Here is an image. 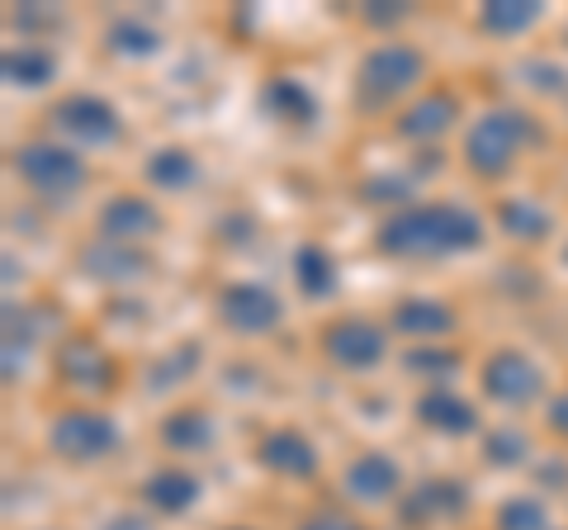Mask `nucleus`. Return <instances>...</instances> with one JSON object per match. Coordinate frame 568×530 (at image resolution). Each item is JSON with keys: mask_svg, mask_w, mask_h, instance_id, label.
I'll use <instances>...</instances> for the list:
<instances>
[{"mask_svg": "<svg viewBox=\"0 0 568 530\" xmlns=\"http://www.w3.org/2000/svg\"><path fill=\"white\" fill-rule=\"evenodd\" d=\"M403 365H407V375L426 379V388H450V379L465 369L455 346H413L403 356Z\"/></svg>", "mask_w": 568, "mask_h": 530, "instance_id": "cd10ccee", "label": "nucleus"}, {"mask_svg": "<svg viewBox=\"0 0 568 530\" xmlns=\"http://www.w3.org/2000/svg\"><path fill=\"white\" fill-rule=\"evenodd\" d=\"M0 67H6V81L14 85V91H43V85H52L62 72L58 52H52L48 43H39V39L14 43L6 58H0Z\"/></svg>", "mask_w": 568, "mask_h": 530, "instance_id": "412c9836", "label": "nucleus"}, {"mask_svg": "<svg viewBox=\"0 0 568 530\" xmlns=\"http://www.w3.org/2000/svg\"><path fill=\"white\" fill-rule=\"evenodd\" d=\"M142 175H148V185L162 190V194H185V190L200 185V156H194L190 147H181V143L156 147L148 156V166H142Z\"/></svg>", "mask_w": 568, "mask_h": 530, "instance_id": "5701e85b", "label": "nucleus"}, {"mask_svg": "<svg viewBox=\"0 0 568 530\" xmlns=\"http://www.w3.org/2000/svg\"><path fill=\"white\" fill-rule=\"evenodd\" d=\"M52 365H58V379L77 394H110L119 379V360L95 337H67Z\"/></svg>", "mask_w": 568, "mask_h": 530, "instance_id": "f8f14e48", "label": "nucleus"}, {"mask_svg": "<svg viewBox=\"0 0 568 530\" xmlns=\"http://www.w3.org/2000/svg\"><path fill=\"white\" fill-rule=\"evenodd\" d=\"M156 440H162L171 455H204V450H213V440H219V427H213V412H204V408H175L162 417Z\"/></svg>", "mask_w": 568, "mask_h": 530, "instance_id": "4be33fe9", "label": "nucleus"}, {"mask_svg": "<svg viewBox=\"0 0 568 530\" xmlns=\"http://www.w3.org/2000/svg\"><path fill=\"white\" fill-rule=\"evenodd\" d=\"M361 20H365L369 29H388V24H403L407 10H403V6H388V0H375V6L361 10Z\"/></svg>", "mask_w": 568, "mask_h": 530, "instance_id": "72a5a7b5", "label": "nucleus"}, {"mask_svg": "<svg viewBox=\"0 0 568 530\" xmlns=\"http://www.w3.org/2000/svg\"><path fill=\"white\" fill-rule=\"evenodd\" d=\"M294 289L308 298V304H323L336 294V256L323 242H304L294 246Z\"/></svg>", "mask_w": 568, "mask_h": 530, "instance_id": "b1692460", "label": "nucleus"}, {"mask_svg": "<svg viewBox=\"0 0 568 530\" xmlns=\"http://www.w3.org/2000/svg\"><path fill=\"white\" fill-rule=\"evenodd\" d=\"M484 459L493 469H517L530 459V436L521 427H511V421H503V427H493L484 436Z\"/></svg>", "mask_w": 568, "mask_h": 530, "instance_id": "c756f323", "label": "nucleus"}, {"mask_svg": "<svg viewBox=\"0 0 568 530\" xmlns=\"http://www.w3.org/2000/svg\"><path fill=\"white\" fill-rule=\"evenodd\" d=\"M465 507H469V488L459 479H426L407 498H398V517L403 526H440L465 517Z\"/></svg>", "mask_w": 568, "mask_h": 530, "instance_id": "4468645a", "label": "nucleus"}, {"mask_svg": "<svg viewBox=\"0 0 568 530\" xmlns=\"http://www.w3.org/2000/svg\"><path fill=\"white\" fill-rule=\"evenodd\" d=\"M564 261H568V246H564Z\"/></svg>", "mask_w": 568, "mask_h": 530, "instance_id": "58836bf2", "label": "nucleus"}, {"mask_svg": "<svg viewBox=\"0 0 568 530\" xmlns=\"http://www.w3.org/2000/svg\"><path fill=\"white\" fill-rule=\"evenodd\" d=\"M478 384H484V398L488 402L521 412V408H530V402L545 398L549 375H545V365L530 356V350H521V346H497L493 356L478 365Z\"/></svg>", "mask_w": 568, "mask_h": 530, "instance_id": "39448f33", "label": "nucleus"}, {"mask_svg": "<svg viewBox=\"0 0 568 530\" xmlns=\"http://www.w3.org/2000/svg\"><path fill=\"white\" fill-rule=\"evenodd\" d=\"M361 194H365V200H407V194H413V185L398 181V175H375V181L361 185Z\"/></svg>", "mask_w": 568, "mask_h": 530, "instance_id": "473e14b6", "label": "nucleus"}, {"mask_svg": "<svg viewBox=\"0 0 568 530\" xmlns=\"http://www.w3.org/2000/svg\"><path fill=\"white\" fill-rule=\"evenodd\" d=\"M48 450L67 465H100L119 450V421L95 408H71L48 421Z\"/></svg>", "mask_w": 568, "mask_h": 530, "instance_id": "423d86ee", "label": "nucleus"}, {"mask_svg": "<svg viewBox=\"0 0 568 530\" xmlns=\"http://www.w3.org/2000/svg\"><path fill=\"white\" fill-rule=\"evenodd\" d=\"M317 346H323V356L336 369H346V375H369V369H379L388 360V337L369 317H332V323L317 332Z\"/></svg>", "mask_w": 568, "mask_h": 530, "instance_id": "6e6552de", "label": "nucleus"}, {"mask_svg": "<svg viewBox=\"0 0 568 530\" xmlns=\"http://www.w3.org/2000/svg\"><path fill=\"white\" fill-rule=\"evenodd\" d=\"M375 246L388 261H436V256L478 252L484 246V218L455 200L407 204L379 223Z\"/></svg>", "mask_w": 568, "mask_h": 530, "instance_id": "f257e3e1", "label": "nucleus"}, {"mask_svg": "<svg viewBox=\"0 0 568 530\" xmlns=\"http://www.w3.org/2000/svg\"><path fill=\"white\" fill-rule=\"evenodd\" d=\"M233 530H246V526H233Z\"/></svg>", "mask_w": 568, "mask_h": 530, "instance_id": "ea45409f", "label": "nucleus"}, {"mask_svg": "<svg viewBox=\"0 0 568 530\" xmlns=\"http://www.w3.org/2000/svg\"><path fill=\"white\" fill-rule=\"evenodd\" d=\"M497 530H549V507L540 498H530V492H521V498H507L503 507H497Z\"/></svg>", "mask_w": 568, "mask_h": 530, "instance_id": "7c9ffc66", "label": "nucleus"}, {"mask_svg": "<svg viewBox=\"0 0 568 530\" xmlns=\"http://www.w3.org/2000/svg\"><path fill=\"white\" fill-rule=\"evenodd\" d=\"M138 498L152 511H162V517H185V511L204 498V483H200V473L185 469V465H162L142 479Z\"/></svg>", "mask_w": 568, "mask_h": 530, "instance_id": "dca6fc26", "label": "nucleus"}, {"mask_svg": "<svg viewBox=\"0 0 568 530\" xmlns=\"http://www.w3.org/2000/svg\"><path fill=\"white\" fill-rule=\"evenodd\" d=\"M459 119V95L455 91H426L394 119V133L403 143H436L440 133H450Z\"/></svg>", "mask_w": 568, "mask_h": 530, "instance_id": "2eb2a0df", "label": "nucleus"}, {"mask_svg": "<svg viewBox=\"0 0 568 530\" xmlns=\"http://www.w3.org/2000/svg\"><path fill=\"white\" fill-rule=\"evenodd\" d=\"M194 369H200V342H181V346H171L166 356H156L148 365V388L152 394H162V388L185 384Z\"/></svg>", "mask_w": 568, "mask_h": 530, "instance_id": "c85d7f7f", "label": "nucleus"}, {"mask_svg": "<svg viewBox=\"0 0 568 530\" xmlns=\"http://www.w3.org/2000/svg\"><path fill=\"white\" fill-rule=\"evenodd\" d=\"M77 265L91 279H100V285H133V279H142L152 271V261L138 252V246H119V242H85Z\"/></svg>", "mask_w": 568, "mask_h": 530, "instance_id": "f3484780", "label": "nucleus"}, {"mask_svg": "<svg viewBox=\"0 0 568 530\" xmlns=\"http://www.w3.org/2000/svg\"><path fill=\"white\" fill-rule=\"evenodd\" d=\"M455 308L446 304V298H398L394 304V332L407 342H446L450 332H455Z\"/></svg>", "mask_w": 568, "mask_h": 530, "instance_id": "a211bd4d", "label": "nucleus"}, {"mask_svg": "<svg viewBox=\"0 0 568 530\" xmlns=\"http://www.w3.org/2000/svg\"><path fill=\"white\" fill-rule=\"evenodd\" d=\"M48 119H52V129H58L67 143H77V147L104 152V147H114L119 137H123L119 110L104 95H95V91H71V95H62L58 104H52Z\"/></svg>", "mask_w": 568, "mask_h": 530, "instance_id": "0eeeda50", "label": "nucleus"}, {"mask_svg": "<svg viewBox=\"0 0 568 530\" xmlns=\"http://www.w3.org/2000/svg\"><path fill=\"white\" fill-rule=\"evenodd\" d=\"M342 488H346L351 502H361V507H384V502H394L398 492H403V469L394 465V455L365 450V455H355L351 465H346Z\"/></svg>", "mask_w": 568, "mask_h": 530, "instance_id": "ddd939ff", "label": "nucleus"}, {"mask_svg": "<svg viewBox=\"0 0 568 530\" xmlns=\"http://www.w3.org/2000/svg\"><path fill=\"white\" fill-rule=\"evenodd\" d=\"M536 143V119L521 110H488L469 123L465 133V166L478 181H503Z\"/></svg>", "mask_w": 568, "mask_h": 530, "instance_id": "7ed1b4c3", "label": "nucleus"}, {"mask_svg": "<svg viewBox=\"0 0 568 530\" xmlns=\"http://www.w3.org/2000/svg\"><path fill=\"white\" fill-rule=\"evenodd\" d=\"M14 175L39 200H71V194H81L85 181H91V166L81 162L77 147L58 143V137H39V143L14 147Z\"/></svg>", "mask_w": 568, "mask_h": 530, "instance_id": "20e7f679", "label": "nucleus"}, {"mask_svg": "<svg viewBox=\"0 0 568 530\" xmlns=\"http://www.w3.org/2000/svg\"><path fill=\"white\" fill-rule=\"evenodd\" d=\"M10 20H14V29H20V33H33V29H58L62 14L58 10H39V6H20Z\"/></svg>", "mask_w": 568, "mask_h": 530, "instance_id": "2f4dec72", "label": "nucleus"}, {"mask_svg": "<svg viewBox=\"0 0 568 530\" xmlns=\"http://www.w3.org/2000/svg\"><path fill=\"white\" fill-rule=\"evenodd\" d=\"M104 530H152V526L142 521V517H133V511H123V517H110V521H104Z\"/></svg>", "mask_w": 568, "mask_h": 530, "instance_id": "4c0bfd02", "label": "nucleus"}, {"mask_svg": "<svg viewBox=\"0 0 568 530\" xmlns=\"http://www.w3.org/2000/svg\"><path fill=\"white\" fill-rule=\"evenodd\" d=\"M497 223L517 242H540V237H549V227H555V214H549L540 200H530V194H511V200L497 204Z\"/></svg>", "mask_w": 568, "mask_h": 530, "instance_id": "a878e982", "label": "nucleus"}, {"mask_svg": "<svg viewBox=\"0 0 568 530\" xmlns=\"http://www.w3.org/2000/svg\"><path fill=\"white\" fill-rule=\"evenodd\" d=\"M219 323L233 337H265L284 323V304L275 289L256 285V279H233L219 289Z\"/></svg>", "mask_w": 568, "mask_h": 530, "instance_id": "1a4fd4ad", "label": "nucleus"}, {"mask_svg": "<svg viewBox=\"0 0 568 530\" xmlns=\"http://www.w3.org/2000/svg\"><path fill=\"white\" fill-rule=\"evenodd\" d=\"M104 43H110L114 58H129V62H148L162 52V29H152L148 20H133V14H123V20H114L110 29H104Z\"/></svg>", "mask_w": 568, "mask_h": 530, "instance_id": "bb28decb", "label": "nucleus"}, {"mask_svg": "<svg viewBox=\"0 0 568 530\" xmlns=\"http://www.w3.org/2000/svg\"><path fill=\"white\" fill-rule=\"evenodd\" d=\"M261 110H265V119H275V123L308 129V123L317 119V95H313V85L298 81V77H271L261 85Z\"/></svg>", "mask_w": 568, "mask_h": 530, "instance_id": "aec40b11", "label": "nucleus"}, {"mask_svg": "<svg viewBox=\"0 0 568 530\" xmlns=\"http://www.w3.org/2000/svg\"><path fill=\"white\" fill-rule=\"evenodd\" d=\"M526 72H530V77H540V81H536V91H568V77L559 72L555 62H530Z\"/></svg>", "mask_w": 568, "mask_h": 530, "instance_id": "c9c22d12", "label": "nucleus"}, {"mask_svg": "<svg viewBox=\"0 0 568 530\" xmlns=\"http://www.w3.org/2000/svg\"><path fill=\"white\" fill-rule=\"evenodd\" d=\"M549 431L568 440V388H564V394L549 398Z\"/></svg>", "mask_w": 568, "mask_h": 530, "instance_id": "e433bc0d", "label": "nucleus"}, {"mask_svg": "<svg viewBox=\"0 0 568 530\" xmlns=\"http://www.w3.org/2000/svg\"><path fill=\"white\" fill-rule=\"evenodd\" d=\"M545 20V6L540 0H493L474 14L478 33H488V39H521Z\"/></svg>", "mask_w": 568, "mask_h": 530, "instance_id": "393cba45", "label": "nucleus"}, {"mask_svg": "<svg viewBox=\"0 0 568 530\" xmlns=\"http://www.w3.org/2000/svg\"><path fill=\"white\" fill-rule=\"evenodd\" d=\"M422 81H426V52L417 43H379L355 67V85H351L355 110L379 114L403 95H413Z\"/></svg>", "mask_w": 568, "mask_h": 530, "instance_id": "f03ea898", "label": "nucleus"}, {"mask_svg": "<svg viewBox=\"0 0 568 530\" xmlns=\"http://www.w3.org/2000/svg\"><path fill=\"white\" fill-rule=\"evenodd\" d=\"M413 412L422 427L436 436H474L478 431V408L465 394H455V388H426Z\"/></svg>", "mask_w": 568, "mask_h": 530, "instance_id": "6ab92c4d", "label": "nucleus"}, {"mask_svg": "<svg viewBox=\"0 0 568 530\" xmlns=\"http://www.w3.org/2000/svg\"><path fill=\"white\" fill-rule=\"evenodd\" d=\"M162 208H156L148 194H110L104 208L95 214V237L100 242H119V246H138V242H152L162 233Z\"/></svg>", "mask_w": 568, "mask_h": 530, "instance_id": "9b49d317", "label": "nucleus"}, {"mask_svg": "<svg viewBox=\"0 0 568 530\" xmlns=\"http://www.w3.org/2000/svg\"><path fill=\"white\" fill-rule=\"evenodd\" d=\"M298 530H365V526H355L346 511H313V517L298 521Z\"/></svg>", "mask_w": 568, "mask_h": 530, "instance_id": "f704fd0d", "label": "nucleus"}, {"mask_svg": "<svg viewBox=\"0 0 568 530\" xmlns=\"http://www.w3.org/2000/svg\"><path fill=\"white\" fill-rule=\"evenodd\" d=\"M256 465L275 479L290 483H308L317 469H323V455H317L313 436L304 427H271L256 440Z\"/></svg>", "mask_w": 568, "mask_h": 530, "instance_id": "9d476101", "label": "nucleus"}]
</instances>
